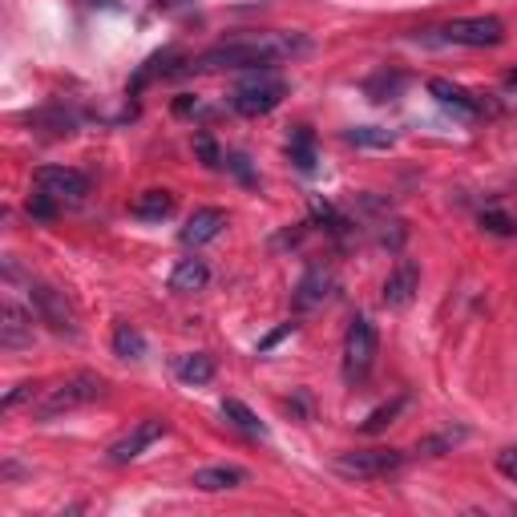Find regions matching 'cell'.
I'll return each mask as SVG.
<instances>
[{
  "label": "cell",
  "instance_id": "obj_14",
  "mask_svg": "<svg viewBox=\"0 0 517 517\" xmlns=\"http://www.w3.org/2000/svg\"><path fill=\"white\" fill-rule=\"evenodd\" d=\"M328 287H332V275L324 267H307V275L295 287V307H299V312H307V307L324 303L328 299Z\"/></svg>",
  "mask_w": 517,
  "mask_h": 517
},
{
  "label": "cell",
  "instance_id": "obj_17",
  "mask_svg": "<svg viewBox=\"0 0 517 517\" xmlns=\"http://www.w3.org/2000/svg\"><path fill=\"white\" fill-rule=\"evenodd\" d=\"M178 380L182 384H211L215 380V372H219V364H215V356L211 352H190V356H182L178 360Z\"/></svg>",
  "mask_w": 517,
  "mask_h": 517
},
{
  "label": "cell",
  "instance_id": "obj_20",
  "mask_svg": "<svg viewBox=\"0 0 517 517\" xmlns=\"http://www.w3.org/2000/svg\"><path fill=\"white\" fill-rule=\"evenodd\" d=\"M223 417H227L235 429H243L247 437H267V425L255 417V412H251L243 400H235V396H231V400H223Z\"/></svg>",
  "mask_w": 517,
  "mask_h": 517
},
{
  "label": "cell",
  "instance_id": "obj_32",
  "mask_svg": "<svg viewBox=\"0 0 517 517\" xmlns=\"http://www.w3.org/2000/svg\"><path fill=\"white\" fill-rule=\"evenodd\" d=\"M291 332H295V324H283V328H275V332H271L267 340H259V352H271V348H275L279 340H287Z\"/></svg>",
  "mask_w": 517,
  "mask_h": 517
},
{
  "label": "cell",
  "instance_id": "obj_21",
  "mask_svg": "<svg viewBox=\"0 0 517 517\" xmlns=\"http://www.w3.org/2000/svg\"><path fill=\"white\" fill-rule=\"evenodd\" d=\"M114 356H122V360H142V356H146L142 332H138L134 324H126V320L114 324Z\"/></svg>",
  "mask_w": 517,
  "mask_h": 517
},
{
  "label": "cell",
  "instance_id": "obj_11",
  "mask_svg": "<svg viewBox=\"0 0 517 517\" xmlns=\"http://www.w3.org/2000/svg\"><path fill=\"white\" fill-rule=\"evenodd\" d=\"M223 227H227V211H219V206H202V211H194V215L186 219V227L178 231V239H182L186 247H202V243L219 239Z\"/></svg>",
  "mask_w": 517,
  "mask_h": 517
},
{
  "label": "cell",
  "instance_id": "obj_28",
  "mask_svg": "<svg viewBox=\"0 0 517 517\" xmlns=\"http://www.w3.org/2000/svg\"><path fill=\"white\" fill-rule=\"evenodd\" d=\"M400 85H404V77H396V73H392V77H388V73H380V77H372V81H368V97H372V101H388Z\"/></svg>",
  "mask_w": 517,
  "mask_h": 517
},
{
  "label": "cell",
  "instance_id": "obj_5",
  "mask_svg": "<svg viewBox=\"0 0 517 517\" xmlns=\"http://www.w3.org/2000/svg\"><path fill=\"white\" fill-rule=\"evenodd\" d=\"M29 295H33V307H37V320L49 324L57 336L65 340H77L81 328H77V312H73V303L65 299V291L49 287V283H29Z\"/></svg>",
  "mask_w": 517,
  "mask_h": 517
},
{
  "label": "cell",
  "instance_id": "obj_9",
  "mask_svg": "<svg viewBox=\"0 0 517 517\" xmlns=\"http://www.w3.org/2000/svg\"><path fill=\"white\" fill-rule=\"evenodd\" d=\"M166 429H170V425H166L162 417H146V421H138L122 441H114V445H110L106 461H110V465H130L134 457H142V449H150L154 441H162V437H166Z\"/></svg>",
  "mask_w": 517,
  "mask_h": 517
},
{
  "label": "cell",
  "instance_id": "obj_3",
  "mask_svg": "<svg viewBox=\"0 0 517 517\" xmlns=\"http://www.w3.org/2000/svg\"><path fill=\"white\" fill-rule=\"evenodd\" d=\"M287 97V81L275 77V73H255L251 81H243L235 93H231V106L235 114L243 118H263L271 110H279V101Z\"/></svg>",
  "mask_w": 517,
  "mask_h": 517
},
{
  "label": "cell",
  "instance_id": "obj_15",
  "mask_svg": "<svg viewBox=\"0 0 517 517\" xmlns=\"http://www.w3.org/2000/svg\"><path fill=\"white\" fill-rule=\"evenodd\" d=\"M134 219H142V223H162L170 211H174V194L170 190H142L138 198H134Z\"/></svg>",
  "mask_w": 517,
  "mask_h": 517
},
{
  "label": "cell",
  "instance_id": "obj_31",
  "mask_svg": "<svg viewBox=\"0 0 517 517\" xmlns=\"http://www.w3.org/2000/svg\"><path fill=\"white\" fill-rule=\"evenodd\" d=\"M497 469H501V477L517 481V449H505V453L497 457Z\"/></svg>",
  "mask_w": 517,
  "mask_h": 517
},
{
  "label": "cell",
  "instance_id": "obj_30",
  "mask_svg": "<svg viewBox=\"0 0 517 517\" xmlns=\"http://www.w3.org/2000/svg\"><path fill=\"white\" fill-rule=\"evenodd\" d=\"M41 396V384H33V380H25V384H17L5 400H0V408H5V412H13L17 404H25V400H37Z\"/></svg>",
  "mask_w": 517,
  "mask_h": 517
},
{
  "label": "cell",
  "instance_id": "obj_26",
  "mask_svg": "<svg viewBox=\"0 0 517 517\" xmlns=\"http://www.w3.org/2000/svg\"><path fill=\"white\" fill-rule=\"evenodd\" d=\"M348 142H352V146H380V150H384V146H392L396 138H392L388 130H376V126H356V130H348Z\"/></svg>",
  "mask_w": 517,
  "mask_h": 517
},
{
  "label": "cell",
  "instance_id": "obj_12",
  "mask_svg": "<svg viewBox=\"0 0 517 517\" xmlns=\"http://www.w3.org/2000/svg\"><path fill=\"white\" fill-rule=\"evenodd\" d=\"M0 344L5 348H29L33 344V316L13 299H5V307H0Z\"/></svg>",
  "mask_w": 517,
  "mask_h": 517
},
{
  "label": "cell",
  "instance_id": "obj_6",
  "mask_svg": "<svg viewBox=\"0 0 517 517\" xmlns=\"http://www.w3.org/2000/svg\"><path fill=\"white\" fill-rule=\"evenodd\" d=\"M441 37L453 45H465V49H493L505 41V25L497 17H461V21H449L441 29Z\"/></svg>",
  "mask_w": 517,
  "mask_h": 517
},
{
  "label": "cell",
  "instance_id": "obj_22",
  "mask_svg": "<svg viewBox=\"0 0 517 517\" xmlns=\"http://www.w3.org/2000/svg\"><path fill=\"white\" fill-rule=\"evenodd\" d=\"M174 61H178V49H162V53H154L142 69H138V77L130 81V93H138L146 81H154V77H166V73H174Z\"/></svg>",
  "mask_w": 517,
  "mask_h": 517
},
{
  "label": "cell",
  "instance_id": "obj_33",
  "mask_svg": "<svg viewBox=\"0 0 517 517\" xmlns=\"http://www.w3.org/2000/svg\"><path fill=\"white\" fill-rule=\"evenodd\" d=\"M227 166H231L243 182H251V170H247V158H243V154H231V158H227Z\"/></svg>",
  "mask_w": 517,
  "mask_h": 517
},
{
  "label": "cell",
  "instance_id": "obj_27",
  "mask_svg": "<svg viewBox=\"0 0 517 517\" xmlns=\"http://www.w3.org/2000/svg\"><path fill=\"white\" fill-rule=\"evenodd\" d=\"M194 154L202 158V166H206V170H219V166L227 162V158L219 154V146H215V138H211V134H194Z\"/></svg>",
  "mask_w": 517,
  "mask_h": 517
},
{
  "label": "cell",
  "instance_id": "obj_29",
  "mask_svg": "<svg viewBox=\"0 0 517 517\" xmlns=\"http://www.w3.org/2000/svg\"><path fill=\"white\" fill-rule=\"evenodd\" d=\"M461 437H465V429H457V433H441V437H429V441H421V445H417V453H425V457H441V453H445V449H453Z\"/></svg>",
  "mask_w": 517,
  "mask_h": 517
},
{
  "label": "cell",
  "instance_id": "obj_23",
  "mask_svg": "<svg viewBox=\"0 0 517 517\" xmlns=\"http://www.w3.org/2000/svg\"><path fill=\"white\" fill-rule=\"evenodd\" d=\"M404 404H408V396H396V400H388V404H380L376 412H368V421L360 425L364 433H384L396 417H400V412H404Z\"/></svg>",
  "mask_w": 517,
  "mask_h": 517
},
{
  "label": "cell",
  "instance_id": "obj_8",
  "mask_svg": "<svg viewBox=\"0 0 517 517\" xmlns=\"http://www.w3.org/2000/svg\"><path fill=\"white\" fill-rule=\"evenodd\" d=\"M33 182H37V190L53 194L61 206H73L89 194V178L81 170H69V166H41Z\"/></svg>",
  "mask_w": 517,
  "mask_h": 517
},
{
  "label": "cell",
  "instance_id": "obj_25",
  "mask_svg": "<svg viewBox=\"0 0 517 517\" xmlns=\"http://www.w3.org/2000/svg\"><path fill=\"white\" fill-rule=\"evenodd\" d=\"M477 223H481L489 235H517V219H513V215H505V211H493V206L477 215Z\"/></svg>",
  "mask_w": 517,
  "mask_h": 517
},
{
  "label": "cell",
  "instance_id": "obj_2",
  "mask_svg": "<svg viewBox=\"0 0 517 517\" xmlns=\"http://www.w3.org/2000/svg\"><path fill=\"white\" fill-rule=\"evenodd\" d=\"M97 396H106V376L77 372V376L61 380L57 388H45V400L37 404V421H53V417H61V412H73L81 404H93Z\"/></svg>",
  "mask_w": 517,
  "mask_h": 517
},
{
  "label": "cell",
  "instance_id": "obj_35",
  "mask_svg": "<svg viewBox=\"0 0 517 517\" xmlns=\"http://www.w3.org/2000/svg\"><path fill=\"white\" fill-rule=\"evenodd\" d=\"M505 85H509V89H517V69H513V73L505 77Z\"/></svg>",
  "mask_w": 517,
  "mask_h": 517
},
{
  "label": "cell",
  "instance_id": "obj_13",
  "mask_svg": "<svg viewBox=\"0 0 517 517\" xmlns=\"http://www.w3.org/2000/svg\"><path fill=\"white\" fill-rule=\"evenodd\" d=\"M429 93L441 101L445 110H453V114H461V118H477V114H481V101H477L469 89H461V85H453V81H445V77H433V81H429Z\"/></svg>",
  "mask_w": 517,
  "mask_h": 517
},
{
  "label": "cell",
  "instance_id": "obj_7",
  "mask_svg": "<svg viewBox=\"0 0 517 517\" xmlns=\"http://www.w3.org/2000/svg\"><path fill=\"white\" fill-rule=\"evenodd\" d=\"M400 465H404L400 449H356V453L336 457V473H344V477H384Z\"/></svg>",
  "mask_w": 517,
  "mask_h": 517
},
{
  "label": "cell",
  "instance_id": "obj_1",
  "mask_svg": "<svg viewBox=\"0 0 517 517\" xmlns=\"http://www.w3.org/2000/svg\"><path fill=\"white\" fill-rule=\"evenodd\" d=\"M303 49H307V41H295V37H283V33H267V37H247V41H227V45L206 49L202 57L190 61V69H198V73H215V69H263L275 57H291V53H303Z\"/></svg>",
  "mask_w": 517,
  "mask_h": 517
},
{
  "label": "cell",
  "instance_id": "obj_4",
  "mask_svg": "<svg viewBox=\"0 0 517 517\" xmlns=\"http://www.w3.org/2000/svg\"><path fill=\"white\" fill-rule=\"evenodd\" d=\"M372 360H376V328L368 316H356L344 332V380L360 384L372 372Z\"/></svg>",
  "mask_w": 517,
  "mask_h": 517
},
{
  "label": "cell",
  "instance_id": "obj_18",
  "mask_svg": "<svg viewBox=\"0 0 517 517\" xmlns=\"http://www.w3.org/2000/svg\"><path fill=\"white\" fill-rule=\"evenodd\" d=\"M190 485H194V489H202V493H223V489H235V485H243V469L211 465V469H198V473L190 477Z\"/></svg>",
  "mask_w": 517,
  "mask_h": 517
},
{
  "label": "cell",
  "instance_id": "obj_10",
  "mask_svg": "<svg viewBox=\"0 0 517 517\" xmlns=\"http://www.w3.org/2000/svg\"><path fill=\"white\" fill-rule=\"evenodd\" d=\"M417 291H421V267L412 263V259H400V263L388 271L380 299H384V307H408Z\"/></svg>",
  "mask_w": 517,
  "mask_h": 517
},
{
  "label": "cell",
  "instance_id": "obj_24",
  "mask_svg": "<svg viewBox=\"0 0 517 517\" xmlns=\"http://www.w3.org/2000/svg\"><path fill=\"white\" fill-rule=\"evenodd\" d=\"M29 219H37V223H53L57 219V211H61V202L53 198V194H45V190H37V194H29Z\"/></svg>",
  "mask_w": 517,
  "mask_h": 517
},
{
  "label": "cell",
  "instance_id": "obj_16",
  "mask_svg": "<svg viewBox=\"0 0 517 517\" xmlns=\"http://www.w3.org/2000/svg\"><path fill=\"white\" fill-rule=\"evenodd\" d=\"M206 283H211V267H206L202 259H182L170 275V291L178 295H190V291H202Z\"/></svg>",
  "mask_w": 517,
  "mask_h": 517
},
{
  "label": "cell",
  "instance_id": "obj_19",
  "mask_svg": "<svg viewBox=\"0 0 517 517\" xmlns=\"http://www.w3.org/2000/svg\"><path fill=\"white\" fill-rule=\"evenodd\" d=\"M287 154H291V162H295L303 174H312V170H316V134L307 130V126H295L291 138H287Z\"/></svg>",
  "mask_w": 517,
  "mask_h": 517
},
{
  "label": "cell",
  "instance_id": "obj_34",
  "mask_svg": "<svg viewBox=\"0 0 517 517\" xmlns=\"http://www.w3.org/2000/svg\"><path fill=\"white\" fill-rule=\"evenodd\" d=\"M81 5H89V9H114L118 0H81Z\"/></svg>",
  "mask_w": 517,
  "mask_h": 517
}]
</instances>
